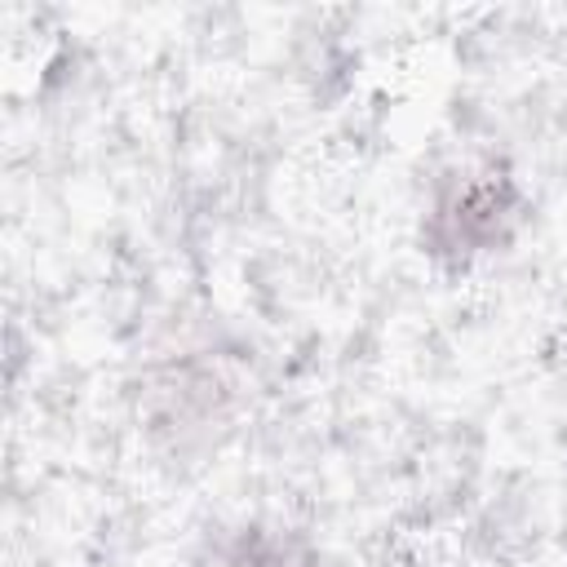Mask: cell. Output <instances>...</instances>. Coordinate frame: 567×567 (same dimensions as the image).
<instances>
[{"instance_id":"cell-1","label":"cell","mask_w":567,"mask_h":567,"mask_svg":"<svg viewBox=\"0 0 567 567\" xmlns=\"http://www.w3.org/2000/svg\"><path fill=\"white\" fill-rule=\"evenodd\" d=\"M514 190L505 182H474L465 186L452 204H443V226H447V244L452 248H483L492 239H505L509 221H514Z\"/></svg>"}]
</instances>
